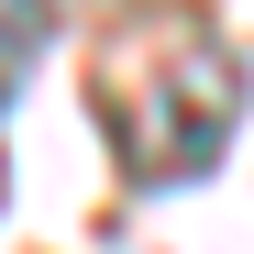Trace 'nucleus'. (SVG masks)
Instances as JSON below:
<instances>
[{"label": "nucleus", "mask_w": 254, "mask_h": 254, "mask_svg": "<svg viewBox=\"0 0 254 254\" xmlns=\"http://www.w3.org/2000/svg\"><path fill=\"white\" fill-rule=\"evenodd\" d=\"M232 122H243V66H232V45L177 33V45L155 56V122H144L133 166H144V177H199V166H221Z\"/></svg>", "instance_id": "f257e3e1"}]
</instances>
